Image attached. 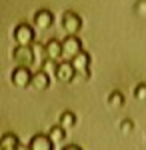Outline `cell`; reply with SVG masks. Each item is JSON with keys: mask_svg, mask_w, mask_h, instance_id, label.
<instances>
[{"mask_svg": "<svg viewBox=\"0 0 146 150\" xmlns=\"http://www.w3.org/2000/svg\"><path fill=\"white\" fill-rule=\"evenodd\" d=\"M74 124H76V116H74V112H70V110H64L60 114V118H58V126L64 128V130L72 128Z\"/></svg>", "mask_w": 146, "mask_h": 150, "instance_id": "14", "label": "cell"}, {"mask_svg": "<svg viewBox=\"0 0 146 150\" xmlns=\"http://www.w3.org/2000/svg\"><path fill=\"white\" fill-rule=\"evenodd\" d=\"M48 138H50L52 144H62V142L66 140V130L60 128V126H52L48 130Z\"/></svg>", "mask_w": 146, "mask_h": 150, "instance_id": "13", "label": "cell"}, {"mask_svg": "<svg viewBox=\"0 0 146 150\" xmlns=\"http://www.w3.org/2000/svg\"><path fill=\"white\" fill-rule=\"evenodd\" d=\"M12 60H14L18 66H24V68L34 66V64H36V58H34L32 46H16L12 50Z\"/></svg>", "mask_w": 146, "mask_h": 150, "instance_id": "2", "label": "cell"}, {"mask_svg": "<svg viewBox=\"0 0 146 150\" xmlns=\"http://www.w3.org/2000/svg\"><path fill=\"white\" fill-rule=\"evenodd\" d=\"M132 130H134V122H132V120H128V118L122 120V124H120V132H122V134H130Z\"/></svg>", "mask_w": 146, "mask_h": 150, "instance_id": "18", "label": "cell"}, {"mask_svg": "<svg viewBox=\"0 0 146 150\" xmlns=\"http://www.w3.org/2000/svg\"><path fill=\"white\" fill-rule=\"evenodd\" d=\"M32 50H34V58H36V62L38 60H46L44 58V44H32Z\"/></svg>", "mask_w": 146, "mask_h": 150, "instance_id": "16", "label": "cell"}, {"mask_svg": "<svg viewBox=\"0 0 146 150\" xmlns=\"http://www.w3.org/2000/svg\"><path fill=\"white\" fill-rule=\"evenodd\" d=\"M28 150H54V144L50 142L48 134H34L28 142Z\"/></svg>", "mask_w": 146, "mask_h": 150, "instance_id": "10", "label": "cell"}, {"mask_svg": "<svg viewBox=\"0 0 146 150\" xmlns=\"http://www.w3.org/2000/svg\"><path fill=\"white\" fill-rule=\"evenodd\" d=\"M60 24H62V30H64L68 36H76L80 32V28H82V18H80L76 12L66 10L64 14H62Z\"/></svg>", "mask_w": 146, "mask_h": 150, "instance_id": "3", "label": "cell"}, {"mask_svg": "<svg viewBox=\"0 0 146 150\" xmlns=\"http://www.w3.org/2000/svg\"><path fill=\"white\" fill-rule=\"evenodd\" d=\"M62 150H82L80 146H76V144H70V146H64Z\"/></svg>", "mask_w": 146, "mask_h": 150, "instance_id": "20", "label": "cell"}, {"mask_svg": "<svg viewBox=\"0 0 146 150\" xmlns=\"http://www.w3.org/2000/svg\"><path fill=\"white\" fill-rule=\"evenodd\" d=\"M54 22V16H52V12L50 10H38L34 14V26L38 28V30H48L50 26Z\"/></svg>", "mask_w": 146, "mask_h": 150, "instance_id": "11", "label": "cell"}, {"mask_svg": "<svg viewBox=\"0 0 146 150\" xmlns=\"http://www.w3.org/2000/svg\"><path fill=\"white\" fill-rule=\"evenodd\" d=\"M12 38H14V42H16V46H32L34 42V28L30 24H18V26H14V30H12Z\"/></svg>", "mask_w": 146, "mask_h": 150, "instance_id": "1", "label": "cell"}, {"mask_svg": "<svg viewBox=\"0 0 146 150\" xmlns=\"http://www.w3.org/2000/svg\"><path fill=\"white\" fill-rule=\"evenodd\" d=\"M106 104L110 106V108H120L124 104V96L120 90H112V92L108 94V98H106Z\"/></svg>", "mask_w": 146, "mask_h": 150, "instance_id": "15", "label": "cell"}, {"mask_svg": "<svg viewBox=\"0 0 146 150\" xmlns=\"http://www.w3.org/2000/svg\"><path fill=\"white\" fill-rule=\"evenodd\" d=\"M30 86L32 88H36V90H46V88H50V74L46 72L44 68H40V70H36L32 74V82H30Z\"/></svg>", "mask_w": 146, "mask_h": 150, "instance_id": "9", "label": "cell"}, {"mask_svg": "<svg viewBox=\"0 0 146 150\" xmlns=\"http://www.w3.org/2000/svg\"><path fill=\"white\" fill-rule=\"evenodd\" d=\"M54 76H56V80L70 84V82L76 78V72H74V66H72L70 62H66V60H60L56 66H54Z\"/></svg>", "mask_w": 146, "mask_h": 150, "instance_id": "8", "label": "cell"}, {"mask_svg": "<svg viewBox=\"0 0 146 150\" xmlns=\"http://www.w3.org/2000/svg\"><path fill=\"white\" fill-rule=\"evenodd\" d=\"M134 98L136 100H146V84L142 82V84H138L134 88Z\"/></svg>", "mask_w": 146, "mask_h": 150, "instance_id": "17", "label": "cell"}, {"mask_svg": "<svg viewBox=\"0 0 146 150\" xmlns=\"http://www.w3.org/2000/svg\"><path fill=\"white\" fill-rule=\"evenodd\" d=\"M136 12H138L140 16H146V0H140V2L136 4Z\"/></svg>", "mask_w": 146, "mask_h": 150, "instance_id": "19", "label": "cell"}, {"mask_svg": "<svg viewBox=\"0 0 146 150\" xmlns=\"http://www.w3.org/2000/svg\"><path fill=\"white\" fill-rule=\"evenodd\" d=\"M82 52V42H80L78 36H66L64 42H62V60L70 62L72 58Z\"/></svg>", "mask_w": 146, "mask_h": 150, "instance_id": "5", "label": "cell"}, {"mask_svg": "<svg viewBox=\"0 0 146 150\" xmlns=\"http://www.w3.org/2000/svg\"><path fill=\"white\" fill-rule=\"evenodd\" d=\"M70 64L74 66V72H76V76L80 78H84V80H88L90 78V54L86 50H82L80 54L70 60Z\"/></svg>", "mask_w": 146, "mask_h": 150, "instance_id": "4", "label": "cell"}, {"mask_svg": "<svg viewBox=\"0 0 146 150\" xmlns=\"http://www.w3.org/2000/svg\"><path fill=\"white\" fill-rule=\"evenodd\" d=\"M10 80H12V86H16V88H28L30 82H32V72H30V68L16 66L12 70Z\"/></svg>", "mask_w": 146, "mask_h": 150, "instance_id": "6", "label": "cell"}, {"mask_svg": "<svg viewBox=\"0 0 146 150\" xmlns=\"http://www.w3.org/2000/svg\"><path fill=\"white\" fill-rule=\"evenodd\" d=\"M0 150H20V140L16 134L6 132L2 138H0Z\"/></svg>", "mask_w": 146, "mask_h": 150, "instance_id": "12", "label": "cell"}, {"mask_svg": "<svg viewBox=\"0 0 146 150\" xmlns=\"http://www.w3.org/2000/svg\"><path fill=\"white\" fill-rule=\"evenodd\" d=\"M44 62H60L62 60V42L58 38H50L44 44Z\"/></svg>", "mask_w": 146, "mask_h": 150, "instance_id": "7", "label": "cell"}]
</instances>
